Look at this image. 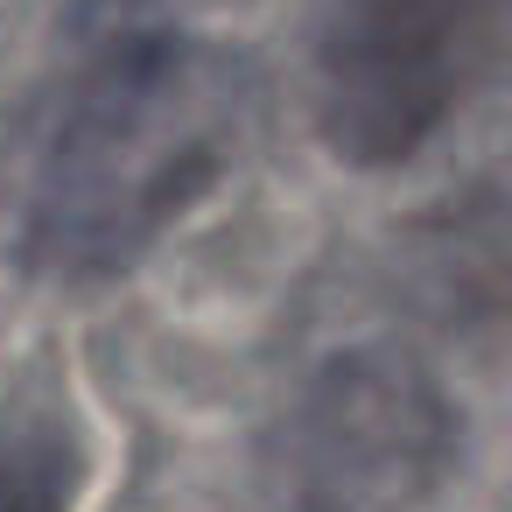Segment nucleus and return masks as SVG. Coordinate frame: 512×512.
I'll return each instance as SVG.
<instances>
[{"instance_id": "nucleus-1", "label": "nucleus", "mask_w": 512, "mask_h": 512, "mask_svg": "<svg viewBox=\"0 0 512 512\" xmlns=\"http://www.w3.org/2000/svg\"><path fill=\"white\" fill-rule=\"evenodd\" d=\"M260 85L232 50L141 36L99 57L64 99L36 162L22 246L43 274L99 281L141 260L239 162Z\"/></svg>"}, {"instance_id": "nucleus-2", "label": "nucleus", "mask_w": 512, "mask_h": 512, "mask_svg": "<svg viewBox=\"0 0 512 512\" xmlns=\"http://www.w3.org/2000/svg\"><path fill=\"white\" fill-rule=\"evenodd\" d=\"M505 0H323L309 85L351 169L414 162L491 78Z\"/></svg>"}, {"instance_id": "nucleus-3", "label": "nucleus", "mask_w": 512, "mask_h": 512, "mask_svg": "<svg viewBox=\"0 0 512 512\" xmlns=\"http://www.w3.org/2000/svg\"><path fill=\"white\" fill-rule=\"evenodd\" d=\"M442 379L386 344L337 351L288 400L267 470L288 512H414L456 463Z\"/></svg>"}, {"instance_id": "nucleus-4", "label": "nucleus", "mask_w": 512, "mask_h": 512, "mask_svg": "<svg viewBox=\"0 0 512 512\" xmlns=\"http://www.w3.org/2000/svg\"><path fill=\"white\" fill-rule=\"evenodd\" d=\"M0 512H50V498L29 484H0Z\"/></svg>"}]
</instances>
